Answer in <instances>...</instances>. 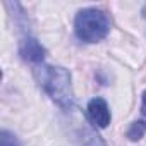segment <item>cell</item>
<instances>
[{
	"mask_svg": "<svg viewBox=\"0 0 146 146\" xmlns=\"http://www.w3.org/2000/svg\"><path fill=\"white\" fill-rule=\"evenodd\" d=\"M141 112L146 115V91L143 93V105H141Z\"/></svg>",
	"mask_w": 146,
	"mask_h": 146,
	"instance_id": "obj_8",
	"label": "cell"
},
{
	"mask_svg": "<svg viewBox=\"0 0 146 146\" xmlns=\"http://www.w3.org/2000/svg\"><path fill=\"white\" fill-rule=\"evenodd\" d=\"M88 119L90 122L95 125V127H100V129H105L110 120H112V115H110V108L107 105V102L103 98H93L90 100L88 103Z\"/></svg>",
	"mask_w": 146,
	"mask_h": 146,
	"instance_id": "obj_3",
	"label": "cell"
},
{
	"mask_svg": "<svg viewBox=\"0 0 146 146\" xmlns=\"http://www.w3.org/2000/svg\"><path fill=\"white\" fill-rule=\"evenodd\" d=\"M35 78L46 95L64 110H70L74 105V91L70 83V72L58 65H38Z\"/></svg>",
	"mask_w": 146,
	"mask_h": 146,
	"instance_id": "obj_1",
	"label": "cell"
},
{
	"mask_svg": "<svg viewBox=\"0 0 146 146\" xmlns=\"http://www.w3.org/2000/svg\"><path fill=\"white\" fill-rule=\"evenodd\" d=\"M0 146H21V143H19V139L12 132L4 129L2 134H0Z\"/></svg>",
	"mask_w": 146,
	"mask_h": 146,
	"instance_id": "obj_7",
	"label": "cell"
},
{
	"mask_svg": "<svg viewBox=\"0 0 146 146\" xmlns=\"http://www.w3.org/2000/svg\"><path fill=\"white\" fill-rule=\"evenodd\" d=\"M74 29H76V36L81 41L98 43L108 35L110 23L103 11L90 7V9H83L78 12L76 21H74Z\"/></svg>",
	"mask_w": 146,
	"mask_h": 146,
	"instance_id": "obj_2",
	"label": "cell"
},
{
	"mask_svg": "<svg viewBox=\"0 0 146 146\" xmlns=\"http://www.w3.org/2000/svg\"><path fill=\"white\" fill-rule=\"evenodd\" d=\"M79 136H81L83 146H107L105 141L102 139V136L95 129H91L88 125H83L79 129Z\"/></svg>",
	"mask_w": 146,
	"mask_h": 146,
	"instance_id": "obj_5",
	"label": "cell"
},
{
	"mask_svg": "<svg viewBox=\"0 0 146 146\" xmlns=\"http://www.w3.org/2000/svg\"><path fill=\"white\" fill-rule=\"evenodd\" d=\"M144 132H146V122L137 120V122H132L131 124V127L127 131V137L131 141H137V139H141L144 136Z\"/></svg>",
	"mask_w": 146,
	"mask_h": 146,
	"instance_id": "obj_6",
	"label": "cell"
},
{
	"mask_svg": "<svg viewBox=\"0 0 146 146\" xmlns=\"http://www.w3.org/2000/svg\"><path fill=\"white\" fill-rule=\"evenodd\" d=\"M19 53L23 55L24 60L28 62H35V64H40L43 62L45 58V48L41 46V43L35 38H26L21 41V46H19Z\"/></svg>",
	"mask_w": 146,
	"mask_h": 146,
	"instance_id": "obj_4",
	"label": "cell"
}]
</instances>
